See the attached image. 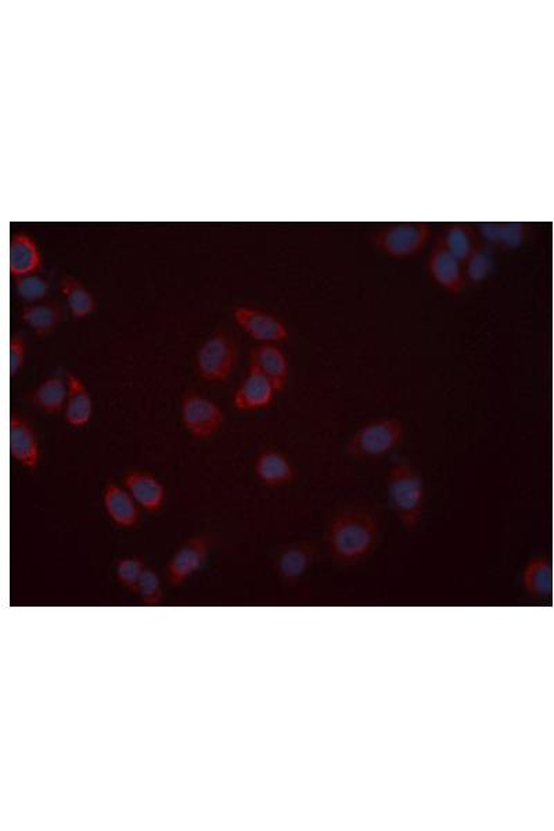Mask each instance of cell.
I'll list each match as a JSON object with an SVG mask.
<instances>
[{"instance_id": "cell-4", "label": "cell", "mask_w": 554, "mask_h": 831, "mask_svg": "<svg viewBox=\"0 0 554 831\" xmlns=\"http://www.w3.org/2000/svg\"><path fill=\"white\" fill-rule=\"evenodd\" d=\"M240 361V344L229 330L212 334L197 352V373L211 384H226L232 379Z\"/></svg>"}, {"instance_id": "cell-21", "label": "cell", "mask_w": 554, "mask_h": 831, "mask_svg": "<svg viewBox=\"0 0 554 831\" xmlns=\"http://www.w3.org/2000/svg\"><path fill=\"white\" fill-rule=\"evenodd\" d=\"M21 315H23L24 322L31 327L32 332L38 337H46L60 326L66 312L59 302L41 301L37 304L25 305Z\"/></svg>"}, {"instance_id": "cell-23", "label": "cell", "mask_w": 554, "mask_h": 831, "mask_svg": "<svg viewBox=\"0 0 554 831\" xmlns=\"http://www.w3.org/2000/svg\"><path fill=\"white\" fill-rule=\"evenodd\" d=\"M67 398V381L60 377H49L30 394V401L35 408L46 415L63 412Z\"/></svg>"}, {"instance_id": "cell-2", "label": "cell", "mask_w": 554, "mask_h": 831, "mask_svg": "<svg viewBox=\"0 0 554 831\" xmlns=\"http://www.w3.org/2000/svg\"><path fill=\"white\" fill-rule=\"evenodd\" d=\"M388 498L406 530L415 531L426 510V485L413 464L401 460L392 464L387 477Z\"/></svg>"}, {"instance_id": "cell-3", "label": "cell", "mask_w": 554, "mask_h": 831, "mask_svg": "<svg viewBox=\"0 0 554 831\" xmlns=\"http://www.w3.org/2000/svg\"><path fill=\"white\" fill-rule=\"evenodd\" d=\"M406 428L397 417H383L363 424L347 442L348 455L354 459H379L405 441Z\"/></svg>"}, {"instance_id": "cell-15", "label": "cell", "mask_w": 554, "mask_h": 831, "mask_svg": "<svg viewBox=\"0 0 554 831\" xmlns=\"http://www.w3.org/2000/svg\"><path fill=\"white\" fill-rule=\"evenodd\" d=\"M103 505L115 525L121 528L138 527L142 523L140 507L127 489L110 481L104 488Z\"/></svg>"}, {"instance_id": "cell-11", "label": "cell", "mask_w": 554, "mask_h": 831, "mask_svg": "<svg viewBox=\"0 0 554 831\" xmlns=\"http://www.w3.org/2000/svg\"><path fill=\"white\" fill-rule=\"evenodd\" d=\"M318 557L315 543L301 541L291 543L277 553L275 571L284 584L296 585L301 581Z\"/></svg>"}, {"instance_id": "cell-9", "label": "cell", "mask_w": 554, "mask_h": 831, "mask_svg": "<svg viewBox=\"0 0 554 831\" xmlns=\"http://www.w3.org/2000/svg\"><path fill=\"white\" fill-rule=\"evenodd\" d=\"M210 539L208 536H193L176 550L167 566V579L169 585L181 586L187 578L192 577L199 571L207 560Z\"/></svg>"}, {"instance_id": "cell-22", "label": "cell", "mask_w": 554, "mask_h": 831, "mask_svg": "<svg viewBox=\"0 0 554 831\" xmlns=\"http://www.w3.org/2000/svg\"><path fill=\"white\" fill-rule=\"evenodd\" d=\"M521 581H523L525 592L530 593L531 596L539 597V599L552 596V563L546 557H534L525 564Z\"/></svg>"}, {"instance_id": "cell-27", "label": "cell", "mask_w": 554, "mask_h": 831, "mask_svg": "<svg viewBox=\"0 0 554 831\" xmlns=\"http://www.w3.org/2000/svg\"><path fill=\"white\" fill-rule=\"evenodd\" d=\"M16 289L20 297L28 304H37V302H41L48 297L50 283L41 276L28 275L17 277Z\"/></svg>"}, {"instance_id": "cell-12", "label": "cell", "mask_w": 554, "mask_h": 831, "mask_svg": "<svg viewBox=\"0 0 554 831\" xmlns=\"http://www.w3.org/2000/svg\"><path fill=\"white\" fill-rule=\"evenodd\" d=\"M254 474L264 487L279 488L289 485L297 476L296 467L289 456L279 449L266 448L258 453Z\"/></svg>"}, {"instance_id": "cell-14", "label": "cell", "mask_w": 554, "mask_h": 831, "mask_svg": "<svg viewBox=\"0 0 554 831\" xmlns=\"http://www.w3.org/2000/svg\"><path fill=\"white\" fill-rule=\"evenodd\" d=\"M279 394L261 374L248 372L233 394V406L239 412H257L268 409Z\"/></svg>"}, {"instance_id": "cell-26", "label": "cell", "mask_w": 554, "mask_h": 831, "mask_svg": "<svg viewBox=\"0 0 554 831\" xmlns=\"http://www.w3.org/2000/svg\"><path fill=\"white\" fill-rule=\"evenodd\" d=\"M142 556L121 557L117 560V579L127 591L138 593L139 579L146 568Z\"/></svg>"}, {"instance_id": "cell-17", "label": "cell", "mask_w": 554, "mask_h": 831, "mask_svg": "<svg viewBox=\"0 0 554 831\" xmlns=\"http://www.w3.org/2000/svg\"><path fill=\"white\" fill-rule=\"evenodd\" d=\"M124 488L132 495L139 507L150 513L161 510L167 498L164 485L145 471H128L124 476Z\"/></svg>"}, {"instance_id": "cell-5", "label": "cell", "mask_w": 554, "mask_h": 831, "mask_svg": "<svg viewBox=\"0 0 554 831\" xmlns=\"http://www.w3.org/2000/svg\"><path fill=\"white\" fill-rule=\"evenodd\" d=\"M430 239V223L390 222L374 230L368 240L388 258L408 259L423 253Z\"/></svg>"}, {"instance_id": "cell-16", "label": "cell", "mask_w": 554, "mask_h": 831, "mask_svg": "<svg viewBox=\"0 0 554 831\" xmlns=\"http://www.w3.org/2000/svg\"><path fill=\"white\" fill-rule=\"evenodd\" d=\"M435 243L444 247L464 265V262L481 247L482 241L473 223L449 222L442 228L441 235Z\"/></svg>"}, {"instance_id": "cell-13", "label": "cell", "mask_w": 554, "mask_h": 831, "mask_svg": "<svg viewBox=\"0 0 554 831\" xmlns=\"http://www.w3.org/2000/svg\"><path fill=\"white\" fill-rule=\"evenodd\" d=\"M10 455L25 469H38L41 455L38 435L31 424L16 412L10 415Z\"/></svg>"}, {"instance_id": "cell-8", "label": "cell", "mask_w": 554, "mask_h": 831, "mask_svg": "<svg viewBox=\"0 0 554 831\" xmlns=\"http://www.w3.org/2000/svg\"><path fill=\"white\" fill-rule=\"evenodd\" d=\"M248 372L261 374L275 387L284 391L289 384L290 362L277 344H258L248 354Z\"/></svg>"}, {"instance_id": "cell-20", "label": "cell", "mask_w": 554, "mask_h": 831, "mask_svg": "<svg viewBox=\"0 0 554 831\" xmlns=\"http://www.w3.org/2000/svg\"><path fill=\"white\" fill-rule=\"evenodd\" d=\"M482 244L499 250L517 248L527 236V225L520 222H484L476 225Z\"/></svg>"}, {"instance_id": "cell-6", "label": "cell", "mask_w": 554, "mask_h": 831, "mask_svg": "<svg viewBox=\"0 0 554 831\" xmlns=\"http://www.w3.org/2000/svg\"><path fill=\"white\" fill-rule=\"evenodd\" d=\"M181 417L183 426L196 440H210L219 433L225 419L221 406L197 391L183 395Z\"/></svg>"}, {"instance_id": "cell-18", "label": "cell", "mask_w": 554, "mask_h": 831, "mask_svg": "<svg viewBox=\"0 0 554 831\" xmlns=\"http://www.w3.org/2000/svg\"><path fill=\"white\" fill-rule=\"evenodd\" d=\"M67 398L64 405V417L71 427L81 428L91 422L93 401L91 392L77 374L67 373Z\"/></svg>"}, {"instance_id": "cell-29", "label": "cell", "mask_w": 554, "mask_h": 831, "mask_svg": "<svg viewBox=\"0 0 554 831\" xmlns=\"http://www.w3.org/2000/svg\"><path fill=\"white\" fill-rule=\"evenodd\" d=\"M27 355V344L20 334H13L10 337V376L14 377L23 369Z\"/></svg>"}, {"instance_id": "cell-25", "label": "cell", "mask_w": 554, "mask_h": 831, "mask_svg": "<svg viewBox=\"0 0 554 831\" xmlns=\"http://www.w3.org/2000/svg\"><path fill=\"white\" fill-rule=\"evenodd\" d=\"M495 248L481 244L476 253L471 255L466 262H464V275H466L467 286L469 284H480L484 282L494 268V254Z\"/></svg>"}, {"instance_id": "cell-24", "label": "cell", "mask_w": 554, "mask_h": 831, "mask_svg": "<svg viewBox=\"0 0 554 831\" xmlns=\"http://www.w3.org/2000/svg\"><path fill=\"white\" fill-rule=\"evenodd\" d=\"M60 290L66 297L68 308L75 319H85L93 314L96 309V301L91 291L86 289L84 284L73 276L63 277L60 283Z\"/></svg>"}, {"instance_id": "cell-7", "label": "cell", "mask_w": 554, "mask_h": 831, "mask_svg": "<svg viewBox=\"0 0 554 831\" xmlns=\"http://www.w3.org/2000/svg\"><path fill=\"white\" fill-rule=\"evenodd\" d=\"M237 326L258 344L286 343L290 338L289 327L279 316L254 307H237L233 311Z\"/></svg>"}, {"instance_id": "cell-10", "label": "cell", "mask_w": 554, "mask_h": 831, "mask_svg": "<svg viewBox=\"0 0 554 831\" xmlns=\"http://www.w3.org/2000/svg\"><path fill=\"white\" fill-rule=\"evenodd\" d=\"M427 273L438 287L452 296H459L467 287L462 262L438 243L434 244L428 255Z\"/></svg>"}, {"instance_id": "cell-28", "label": "cell", "mask_w": 554, "mask_h": 831, "mask_svg": "<svg viewBox=\"0 0 554 831\" xmlns=\"http://www.w3.org/2000/svg\"><path fill=\"white\" fill-rule=\"evenodd\" d=\"M138 593L147 606H160L164 602L163 586L154 568L146 567L139 579Z\"/></svg>"}, {"instance_id": "cell-19", "label": "cell", "mask_w": 554, "mask_h": 831, "mask_svg": "<svg viewBox=\"0 0 554 831\" xmlns=\"http://www.w3.org/2000/svg\"><path fill=\"white\" fill-rule=\"evenodd\" d=\"M43 266L41 251L32 237L17 233L10 240V275L23 277L37 275Z\"/></svg>"}, {"instance_id": "cell-1", "label": "cell", "mask_w": 554, "mask_h": 831, "mask_svg": "<svg viewBox=\"0 0 554 831\" xmlns=\"http://www.w3.org/2000/svg\"><path fill=\"white\" fill-rule=\"evenodd\" d=\"M380 532V514L376 510L369 506L348 507L327 525V550L336 563L354 566L376 550Z\"/></svg>"}]
</instances>
